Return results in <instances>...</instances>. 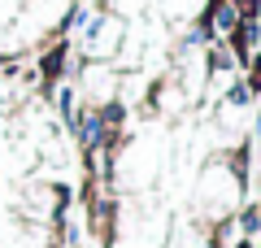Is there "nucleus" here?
<instances>
[{
	"label": "nucleus",
	"mask_w": 261,
	"mask_h": 248,
	"mask_svg": "<svg viewBox=\"0 0 261 248\" xmlns=\"http://www.w3.org/2000/svg\"><path fill=\"white\" fill-rule=\"evenodd\" d=\"M244 196H248V187H244L240 153H214V157L200 161V170H196V179H192L187 213H196L200 222L218 227V222L244 213Z\"/></svg>",
	"instance_id": "1"
}]
</instances>
